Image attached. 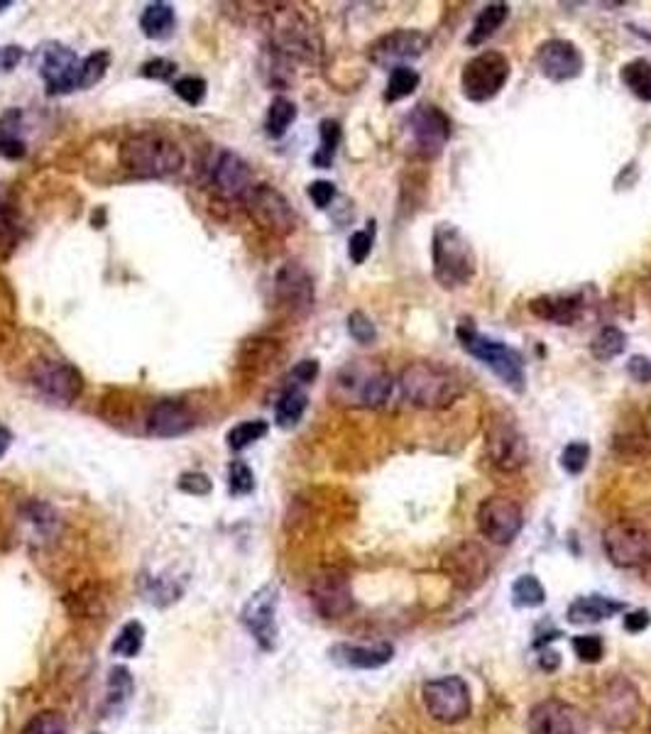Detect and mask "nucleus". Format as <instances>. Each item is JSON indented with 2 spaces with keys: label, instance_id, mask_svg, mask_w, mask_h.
Instances as JSON below:
<instances>
[{
  "label": "nucleus",
  "instance_id": "1",
  "mask_svg": "<svg viewBox=\"0 0 651 734\" xmlns=\"http://www.w3.org/2000/svg\"><path fill=\"white\" fill-rule=\"evenodd\" d=\"M397 392L414 409L436 412V409H446L458 402L463 397L465 385L451 367L429 363V360H414L399 375Z\"/></svg>",
  "mask_w": 651,
  "mask_h": 734
},
{
  "label": "nucleus",
  "instance_id": "2",
  "mask_svg": "<svg viewBox=\"0 0 651 734\" xmlns=\"http://www.w3.org/2000/svg\"><path fill=\"white\" fill-rule=\"evenodd\" d=\"M431 262H434V279L443 289L468 287L478 272V257L473 245L465 238L461 228L453 223H439L431 235Z\"/></svg>",
  "mask_w": 651,
  "mask_h": 734
},
{
  "label": "nucleus",
  "instance_id": "3",
  "mask_svg": "<svg viewBox=\"0 0 651 734\" xmlns=\"http://www.w3.org/2000/svg\"><path fill=\"white\" fill-rule=\"evenodd\" d=\"M120 164L135 179H167L184 169V152L160 133H138L120 145Z\"/></svg>",
  "mask_w": 651,
  "mask_h": 734
},
{
  "label": "nucleus",
  "instance_id": "4",
  "mask_svg": "<svg viewBox=\"0 0 651 734\" xmlns=\"http://www.w3.org/2000/svg\"><path fill=\"white\" fill-rule=\"evenodd\" d=\"M456 336L465 353L480 360L490 372H495L502 380V385H507L514 392H524V387H527V370H524V358L517 350L510 348L507 343L485 336V333L468 326V323H461L456 328Z\"/></svg>",
  "mask_w": 651,
  "mask_h": 734
},
{
  "label": "nucleus",
  "instance_id": "5",
  "mask_svg": "<svg viewBox=\"0 0 651 734\" xmlns=\"http://www.w3.org/2000/svg\"><path fill=\"white\" fill-rule=\"evenodd\" d=\"M336 392L341 402L358 404V407L368 409H382L395 397L397 382L380 365L358 360V363H350L338 372Z\"/></svg>",
  "mask_w": 651,
  "mask_h": 734
},
{
  "label": "nucleus",
  "instance_id": "6",
  "mask_svg": "<svg viewBox=\"0 0 651 734\" xmlns=\"http://www.w3.org/2000/svg\"><path fill=\"white\" fill-rule=\"evenodd\" d=\"M404 133H407V145L412 157H417L421 162H434L443 155L448 140H451V118L439 106L419 103L404 120Z\"/></svg>",
  "mask_w": 651,
  "mask_h": 734
},
{
  "label": "nucleus",
  "instance_id": "7",
  "mask_svg": "<svg viewBox=\"0 0 651 734\" xmlns=\"http://www.w3.org/2000/svg\"><path fill=\"white\" fill-rule=\"evenodd\" d=\"M512 74L510 59L497 49H485L465 62L461 71V91L470 103H488L507 86Z\"/></svg>",
  "mask_w": 651,
  "mask_h": 734
},
{
  "label": "nucleus",
  "instance_id": "8",
  "mask_svg": "<svg viewBox=\"0 0 651 734\" xmlns=\"http://www.w3.org/2000/svg\"><path fill=\"white\" fill-rule=\"evenodd\" d=\"M421 700H424V708L431 715V720L441 722V725H461L473 710L470 688L461 676H443L426 681L421 688Z\"/></svg>",
  "mask_w": 651,
  "mask_h": 734
},
{
  "label": "nucleus",
  "instance_id": "9",
  "mask_svg": "<svg viewBox=\"0 0 651 734\" xmlns=\"http://www.w3.org/2000/svg\"><path fill=\"white\" fill-rule=\"evenodd\" d=\"M603 549L617 568H642L651 561V531L634 519H617L603 531Z\"/></svg>",
  "mask_w": 651,
  "mask_h": 734
},
{
  "label": "nucleus",
  "instance_id": "10",
  "mask_svg": "<svg viewBox=\"0 0 651 734\" xmlns=\"http://www.w3.org/2000/svg\"><path fill=\"white\" fill-rule=\"evenodd\" d=\"M639 710H642L639 690L625 676L610 678L595 700V715L607 730H629L637 722Z\"/></svg>",
  "mask_w": 651,
  "mask_h": 734
},
{
  "label": "nucleus",
  "instance_id": "11",
  "mask_svg": "<svg viewBox=\"0 0 651 734\" xmlns=\"http://www.w3.org/2000/svg\"><path fill=\"white\" fill-rule=\"evenodd\" d=\"M475 524L478 531L495 546L512 544L524 527L522 507L507 495H490L485 497L475 512Z\"/></svg>",
  "mask_w": 651,
  "mask_h": 734
},
{
  "label": "nucleus",
  "instance_id": "12",
  "mask_svg": "<svg viewBox=\"0 0 651 734\" xmlns=\"http://www.w3.org/2000/svg\"><path fill=\"white\" fill-rule=\"evenodd\" d=\"M441 571L458 590H478L492 571L490 553L478 541H461L441 558Z\"/></svg>",
  "mask_w": 651,
  "mask_h": 734
},
{
  "label": "nucleus",
  "instance_id": "13",
  "mask_svg": "<svg viewBox=\"0 0 651 734\" xmlns=\"http://www.w3.org/2000/svg\"><path fill=\"white\" fill-rule=\"evenodd\" d=\"M81 62L84 59L59 42H47L37 49V69L45 81L49 96H64L79 89Z\"/></svg>",
  "mask_w": 651,
  "mask_h": 734
},
{
  "label": "nucleus",
  "instance_id": "14",
  "mask_svg": "<svg viewBox=\"0 0 651 734\" xmlns=\"http://www.w3.org/2000/svg\"><path fill=\"white\" fill-rule=\"evenodd\" d=\"M32 387L52 404L76 402L84 392V377L67 360H37L32 365Z\"/></svg>",
  "mask_w": 651,
  "mask_h": 734
},
{
  "label": "nucleus",
  "instance_id": "15",
  "mask_svg": "<svg viewBox=\"0 0 651 734\" xmlns=\"http://www.w3.org/2000/svg\"><path fill=\"white\" fill-rule=\"evenodd\" d=\"M429 45L431 40L426 32L402 27V30H392L377 37L368 49V57L375 67L392 71L397 67H407V62H412V59H419Z\"/></svg>",
  "mask_w": 651,
  "mask_h": 734
},
{
  "label": "nucleus",
  "instance_id": "16",
  "mask_svg": "<svg viewBox=\"0 0 651 734\" xmlns=\"http://www.w3.org/2000/svg\"><path fill=\"white\" fill-rule=\"evenodd\" d=\"M277 605H279V588L275 583L262 585L250 595V600L243 605L240 622L253 634V639L265 651H272L277 646Z\"/></svg>",
  "mask_w": 651,
  "mask_h": 734
},
{
  "label": "nucleus",
  "instance_id": "17",
  "mask_svg": "<svg viewBox=\"0 0 651 734\" xmlns=\"http://www.w3.org/2000/svg\"><path fill=\"white\" fill-rule=\"evenodd\" d=\"M243 201L248 206L250 216L257 221V226L272 230L277 235H289L297 228V213H294L292 204L284 199V194L272 189L270 184H255L245 194Z\"/></svg>",
  "mask_w": 651,
  "mask_h": 734
},
{
  "label": "nucleus",
  "instance_id": "18",
  "mask_svg": "<svg viewBox=\"0 0 651 734\" xmlns=\"http://www.w3.org/2000/svg\"><path fill=\"white\" fill-rule=\"evenodd\" d=\"M309 597L314 610L324 620H341L355 607L353 588H350L348 575L338 568H326L314 575L309 585Z\"/></svg>",
  "mask_w": 651,
  "mask_h": 734
},
{
  "label": "nucleus",
  "instance_id": "19",
  "mask_svg": "<svg viewBox=\"0 0 651 734\" xmlns=\"http://www.w3.org/2000/svg\"><path fill=\"white\" fill-rule=\"evenodd\" d=\"M529 734H588L590 722L581 708L561 698L536 703L527 720Z\"/></svg>",
  "mask_w": 651,
  "mask_h": 734
},
{
  "label": "nucleus",
  "instance_id": "20",
  "mask_svg": "<svg viewBox=\"0 0 651 734\" xmlns=\"http://www.w3.org/2000/svg\"><path fill=\"white\" fill-rule=\"evenodd\" d=\"M485 453H488L492 468H497L500 473H514V470L524 468L529 460L527 438L517 429V424L495 421L485 436Z\"/></svg>",
  "mask_w": 651,
  "mask_h": 734
},
{
  "label": "nucleus",
  "instance_id": "21",
  "mask_svg": "<svg viewBox=\"0 0 651 734\" xmlns=\"http://www.w3.org/2000/svg\"><path fill=\"white\" fill-rule=\"evenodd\" d=\"M272 42L282 59H314L319 54L314 27L306 23L297 10L279 13L275 30H272Z\"/></svg>",
  "mask_w": 651,
  "mask_h": 734
},
{
  "label": "nucleus",
  "instance_id": "22",
  "mask_svg": "<svg viewBox=\"0 0 651 734\" xmlns=\"http://www.w3.org/2000/svg\"><path fill=\"white\" fill-rule=\"evenodd\" d=\"M534 64L549 81L566 84V81L578 79L583 74L585 59L581 49H578V45H573L571 40L554 37V40H546L536 47Z\"/></svg>",
  "mask_w": 651,
  "mask_h": 734
},
{
  "label": "nucleus",
  "instance_id": "23",
  "mask_svg": "<svg viewBox=\"0 0 651 734\" xmlns=\"http://www.w3.org/2000/svg\"><path fill=\"white\" fill-rule=\"evenodd\" d=\"M277 304L292 316L304 319L314 309V279L299 262H284L275 277Z\"/></svg>",
  "mask_w": 651,
  "mask_h": 734
},
{
  "label": "nucleus",
  "instance_id": "24",
  "mask_svg": "<svg viewBox=\"0 0 651 734\" xmlns=\"http://www.w3.org/2000/svg\"><path fill=\"white\" fill-rule=\"evenodd\" d=\"M209 179L213 191L223 199H245L253 189V169L240 155L231 150H221L209 167Z\"/></svg>",
  "mask_w": 651,
  "mask_h": 734
},
{
  "label": "nucleus",
  "instance_id": "25",
  "mask_svg": "<svg viewBox=\"0 0 651 734\" xmlns=\"http://www.w3.org/2000/svg\"><path fill=\"white\" fill-rule=\"evenodd\" d=\"M328 656L336 666L343 668H358V671H370V668H380L390 664L395 649L392 644H333L328 649Z\"/></svg>",
  "mask_w": 651,
  "mask_h": 734
},
{
  "label": "nucleus",
  "instance_id": "26",
  "mask_svg": "<svg viewBox=\"0 0 651 734\" xmlns=\"http://www.w3.org/2000/svg\"><path fill=\"white\" fill-rule=\"evenodd\" d=\"M194 429V416L182 402L162 399L150 409L147 416V434L155 438H177Z\"/></svg>",
  "mask_w": 651,
  "mask_h": 734
},
{
  "label": "nucleus",
  "instance_id": "27",
  "mask_svg": "<svg viewBox=\"0 0 651 734\" xmlns=\"http://www.w3.org/2000/svg\"><path fill=\"white\" fill-rule=\"evenodd\" d=\"M585 301L581 294H544L529 301V311L541 321L573 326L583 316Z\"/></svg>",
  "mask_w": 651,
  "mask_h": 734
},
{
  "label": "nucleus",
  "instance_id": "28",
  "mask_svg": "<svg viewBox=\"0 0 651 734\" xmlns=\"http://www.w3.org/2000/svg\"><path fill=\"white\" fill-rule=\"evenodd\" d=\"M625 612V602L610 600L603 595H590V597H578L571 607H568V620L573 624H590V622H603L607 617H615Z\"/></svg>",
  "mask_w": 651,
  "mask_h": 734
},
{
  "label": "nucleus",
  "instance_id": "29",
  "mask_svg": "<svg viewBox=\"0 0 651 734\" xmlns=\"http://www.w3.org/2000/svg\"><path fill=\"white\" fill-rule=\"evenodd\" d=\"M507 18H510V5H507V3H488L483 10H480V15L475 18L473 27H470L468 37H465V45H468V47L485 45V42H488L490 37L495 35V32L507 23Z\"/></svg>",
  "mask_w": 651,
  "mask_h": 734
},
{
  "label": "nucleus",
  "instance_id": "30",
  "mask_svg": "<svg viewBox=\"0 0 651 734\" xmlns=\"http://www.w3.org/2000/svg\"><path fill=\"white\" fill-rule=\"evenodd\" d=\"M140 30L147 40H167L174 32V8L169 3H150L140 15Z\"/></svg>",
  "mask_w": 651,
  "mask_h": 734
},
{
  "label": "nucleus",
  "instance_id": "31",
  "mask_svg": "<svg viewBox=\"0 0 651 734\" xmlns=\"http://www.w3.org/2000/svg\"><path fill=\"white\" fill-rule=\"evenodd\" d=\"M620 81L625 89L642 103H651V59H632L620 69Z\"/></svg>",
  "mask_w": 651,
  "mask_h": 734
},
{
  "label": "nucleus",
  "instance_id": "32",
  "mask_svg": "<svg viewBox=\"0 0 651 734\" xmlns=\"http://www.w3.org/2000/svg\"><path fill=\"white\" fill-rule=\"evenodd\" d=\"M20 111H8L0 118V157L10 162L23 160L27 155L25 140L20 138Z\"/></svg>",
  "mask_w": 651,
  "mask_h": 734
},
{
  "label": "nucleus",
  "instance_id": "33",
  "mask_svg": "<svg viewBox=\"0 0 651 734\" xmlns=\"http://www.w3.org/2000/svg\"><path fill=\"white\" fill-rule=\"evenodd\" d=\"M297 103L289 101V98L277 96L275 101L270 103L267 108V118H265V133L270 135L272 140H279L287 135V130L292 128V123L297 120Z\"/></svg>",
  "mask_w": 651,
  "mask_h": 734
},
{
  "label": "nucleus",
  "instance_id": "34",
  "mask_svg": "<svg viewBox=\"0 0 651 734\" xmlns=\"http://www.w3.org/2000/svg\"><path fill=\"white\" fill-rule=\"evenodd\" d=\"M627 348V333L617 326H603L590 341V353L600 363L617 358V355L625 353Z\"/></svg>",
  "mask_w": 651,
  "mask_h": 734
},
{
  "label": "nucleus",
  "instance_id": "35",
  "mask_svg": "<svg viewBox=\"0 0 651 734\" xmlns=\"http://www.w3.org/2000/svg\"><path fill=\"white\" fill-rule=\"evenodd\" d=\"M306 407H309V397L302 390L292 387V390L284 392L275 407V421L279 429H294L302 421Z\"/></svg>",
  "mask_w": 651,
  "mask_h": 734
},
{
  "label": "nucleus",
  "instance_id": "36",
  "mask_svg": "<svg viewBox=\"0 0 651 734\" xmlns=\"http://www.w3.org/2000/svg\"><path fill=\"white\" fill-rule=\"evenodd\" d=\"M319 138H321V145H319V150L314 152V157H311V164L319 169H328L333 164V157H336L338 145H341V138H343L341 123L333 118L321 120Z\"/></svg>",
  "mask_w": 651,
  "mask_h": 734
},
{
  "label": "nucleus",
  "instance_id": "37",
  "mask_svg": "<svg viewBox=\"0 0 651 734\" xmlns=\"http://www.w3.org/2000/svg\"><path fill=\"white\" fill-rule=\"evenodd\" d=\"M142 644H145V627L138 620H130L120 627L116 639H113L111 651L116 656H123V659H135L142 651Z\"/></svg>",
  "mask_w": 651,
  "mask_h": 734
},
{
  "label": "nucleus",
  "instance_id": "38",
  "mask_svg": "<svg viewBox=\"0 0 651 734\" xmlns=\"http://www.w3.org/2000/svg\"><path fill=\"white\" fill-rule=\"evenodd\" d=\"M421 76L417 69L412 67H397L390 71V79H387V89H385V101L387 103H397L404 101V98L412 96L417 91Z\"/></svg>",
  "mask_w": 651,
  "mask_h": 734
},
{
  "label": "nucleus",
  "instance_id": "39",
  "mask_svg": "<svg viewBox=\"0 0 651 734\" xmlns=\"http://www.w3.org/2000/svg\"><path fill=\"white\" fill-rule=\"evenodd\" d=\"M267 431H270V424L262 419H255V421H243V424L233 426L231 431H228L226 441H228V448L235 453L245 451L248 446H253L255 441H260V438L267 436Z\"/></svg>",
  "mask_w": 651,
  "mask_h": 734
},
{
  "label": "nucleus",
  "instance_id": "40",
  "mask_svg": "<svg viewBox=\"0 0 651 734\" xmlns=\"http://www.w3.org/2000/svg\"><path fill=\"white\" fill-rule=\"evenodd\" d=\"M108 69H111V52H108V49H96V52H91L89 57H84V62H81L79 89L86 91L93 89L96 84H101L103 76L108 74Z\"/></svg>",
  "mask_w": 651,
  "mask_h": 734
},
{
  "label": "nucleus",
  "instance_id": "41",
  "mask_svg": "<svg viewBox=\"0 0 651 734\" xmlns=\"http://www.w3.org/2000/svg\"><path fill=\"white\" fill-rule=\"evenodd\" d=\"M67 717L57 710H42L25 722L20 734H67Z\"/></svg>",
  "mask_w": 651,
  "mask_h": 734
},
{
  "label": "nucleus",
  "instance_id": "42",
  "mask_svg": "<svg viewBox=\"0 0 651 734\" xmlns=\"http://www.w3.org/2000/svg\"><path fill=\"white\" fill-rule=\"evenodd\" d=\"M512 597L519 607H541L546 602V590L534 575H522L512 585Z\"/></svg>",
  "mask_w": 651,
  "mask_h": 734
},
{
  "label": "nucleus",
  "instance_id": "43",
  "mask_svg": "<svg viewBox=\"0 0 651 734\" xmlns=\"http://www.w3.org/2000/svg\"><path fill=\"white\" fill-rule=\"evenodd\" d=\"M255 490V475L248 463L243 460H233L228 468V492L233 497H245Z\"/></svg>",
  "mask_w": 651,
  "mask_h": 734
},
{
  "label": "nucleus",
  "instance_id": "44",
  "mask_svg": "<svg viewBox=\"0 0 651 734\" xmlns=\"http://www.w3.org/2000/svg\"><path fill=\"white\" fill-rule=\"evenodd\" d=\"M174 93L186 103V106H201L206 98V91H209V84H206L201 76H182L172 84Z\"/></svg>",
  "mask_w": 651,
  "mask_h": 734
},
{
  "label": "nucleus",
  "instance_id": "45",
  "mask_svg": "<svg viewBox=\"0 0 651 734\" xmlns=\"http://www.w3.org/2000/svg\"><path fill=\"white\" fill-rule=\"evenodd\" d=\"M133 678H130L128 668L118 666L113 668L111 676H108V703H116V708L125 700H130L133 695Z\"/></svg>",
  "mask_w": 651,
  "mask_h": 734
},
{
  "label": "nucleus",
  "instance_id": "46",
  "mask_svg": "<svg viewBox=\"0 0 651 734\" xmlns=\"http://www.w3.org/2000/svg\"><path fill=\"white\" fill-rule=\"evenodd\" d=\"M590 460V446L585 441L568 443L561 451V465L568 475H581Z\"/></svg>",
  "mask_w": 651,
  "mask_h": 734
},
{
  "label": "nucleus",
  "instance_id": "47",
  "mask_svg": "<svg viewBox=\"0 0 651 734\" xmlns=\"http://www.w3.org/2000/svg\"><path fill=\"white\" fill-rule=\"evenodd\" d=\"M372 243H375V223H368V228L358 230L350 235L348 240V255L355 265H363L372 253Z\"/></svg>",
  "mask_w": 651,
  "mask_h": 734
},
{
  "label": "nucleus",
  "instance_id": "48",
  "mask_svg": "<svg viewBox=\"0 0 651 734\" xmlns=\"http://www.w3.org/2000/svg\"><path fill=\"white\" fill-rule=\"evenodd\" d=\"M348 333H350V338L360 345L375 343V338H377L375 323H372L370 316L363 314V311H353V314L348 316Z\"/></svg>",
  "mask_w": 651,
  "mask_h": 734
},
{
  "label": "nucleus",
  "instance_id": "49",
  "mask_svg": "<svg viewBox=\"0 0 651 734\" xmlns=\"http://www.w3.org/2000/svg\"><path fill=\"white\" fill-rule=\"evenodd\" d=\"M573 651L583 664H598L605 654V644L595 634H583V637H573Z\"/></svg>",
  "mask_w": 651,
  "mask_h": 734
},
{
  "label": "nucleus",
  "instance_id": "50",
  "mask_svg": "<svg viewBox=\"0 0 651 734\" xmlns=\"http://www.w3.org/2000/svg\"><path fill=\"white\" fill-rule=\"evenodd\" d=\"M25 517L27 522H32L37 527V531H42V534H49V531L57 529V514H54V509L45 505V502H30V505L25 507Z\"/></svg>",
  "mask_w": 651,
  "mask_h": 734
},
{
  "label": "nucleus",
  "instance_id": "51",
  "mask_svg": "<svg viewBox=\"0 0 651 734\" xmlns=\"http://www.w3.org/2000/svg\"><path fill=\"white\" fill-rule=\"evenodd\" d=\"M179 490L186 492V495H194V497H206L211 495L213 490V482L206 473H182L179 478Z\"/></svg>",
  "mask_w": 651,
  "mask_h": 734
},
{
  "label": "nucleus",
  "instance_id": "52",
  "mask_svg": "<svg viewBox=\"0 0 651 734\" xmlns=\"http://www.w3.org/2000/svg\"><path fill=\"white\" fill-rule=\"evenodd\" d=\"M140 74L145 79H155V81H172L174 74H177V64L172 59H164V57H155L150 62H145L140 67Z\"/></svg>",
  "mask_w": 651,
  "mask_h": 734
},
{
  "label": "nucleus",
  "instance_id": "53",
  "mask_svg": "<svg viewBox=\"0 0 651 734\" xmlns=\"http://www.w3.org/2000/svg\"><path fill=\"white\" fill-rule=\"evenodd\" d=\"M336 186H333L331 182H326V179H319V182H311L309 184V199L314 201L316 208H328L333 204V199H336Z\"/></svg>",
  "mask_w": 651,
  "mask_h": 734
},
{
  "label": "nucleus",
  "instance_id": "54",
  "mask_svg": "<svg viewBox=\"0 0 651 734\" xmlns=\"http://www.w3.org/2000/svg\"><path fill=\"white\" fill-rule=\"evenodd\" d=\"M627 375L639 385H649L651 382V360L647 355H632L627 363Z\"/></svg>",
  "mask_w": 651,
  "mask_h": 734
},
{
  "label": "nucleus",
  "instance_id": "55",
  "mask_svg": "<svg viewBox=\"0 0 651 734\" xmlns=\"http://www.w3.org/2000/svg\"><path fill=\"white\" fill-rule=\"evenodd\" d=\"M15 233V211L10 206L8 194L5 189L0 186V238H8V235Z\"/></svg>",
  "mask_w": 651,
  "mask_h": 734
},
{
  "label": "nucleus",
  "instance_id": "56",
  "mask_svg": "<svg viewBox=\"0 0 651 734\" xmlns=\"http://www.w3.org/2000/svg\"><path fill=\"white\" fill-rule=\"evenodd\" d=\"M25 59V49L20 45L0 47V74H10Z\"/></svg>",
  "mask_w": 651,
  "mask_h": 734
},
{
  "label": "nucleus",
  "instance_id": "57",
  "mask_svg": "<svg viewBox=\"0 0 651 734\" xmlns=\"http://www.w3.org/2000/svg\"><path fill=\"white\" fill-rule=\"evenodd\" d=\"M316 375H319V363H316V360H302V363L294 365V370H292V377L297 382H302V385L314 382Z\"/></svg>",
  "mask_w": 651,
  "mask_h": 734
},
{
  "label": "nucleus",
  "instance_id": "58",
  "mask_svg": "<svg viewBox=\"0 0 651 734\" xmlns=\"http://www.w3.org/2000/svg\"><path fill=\"white\" fill-rule=\"evenodd\" d=\"M651 624V615L647 610H634L625 617V629L632 634H642Z\"/></svg>",
  "mask_w": 651,
  "mask_h": 734
},
{
  "label": "nucleus",
  "instance_id": "59",
  "mask_svg": "<svg viewBox=\"0 0 651 734\" xmlns=\"http://www.w3.org/2000/svg\"><path fill=\"white\" fill-rule=\"evenodd\" d=\"M10 446V434L5 429H0V458L5 456V451H8Z\"/></svg>",
  "mask_w": 651,
  "mask_h": 734
},
{
  "label": "nucleus",
  "instance_id": "60",
  "mask_svg": "<svg viewBox=\"0 0 651 734\" xmlns=\"http://www.w3.org/2000/svg\"><path fill=\"white\" fill-rule=\"evenodd\" d=\"M10 5H13V3H10V0H0V13H3L5 8H10Z\"/></svg>",
  "mask_w": 651,
  "mask_h": 734
}]
</instances>
